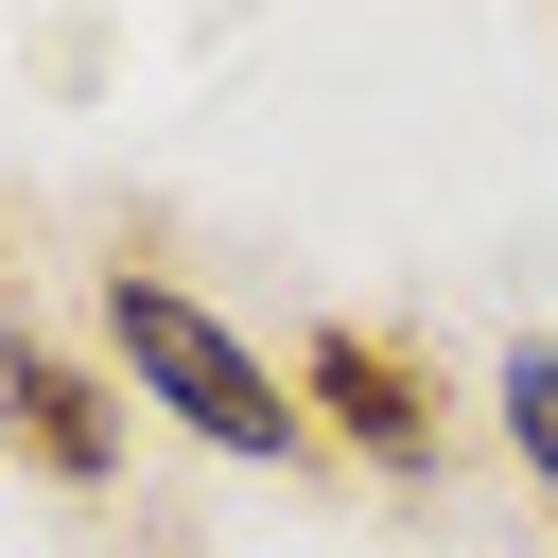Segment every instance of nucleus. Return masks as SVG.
<instances>
[{
	"mask_svg": "<svg viewBox=\"0 0 558 558\" xmlns=\"http://www.w3.org/2000/svg\"><path fill=\"white\" fill-rule=\"evenodd\" d=\"M105 366H122V401H157L192 453H244V471H296V453H314V401H296L174 262H105Z\"/></svg>",
	"mask_w": 558,
	"mask_h": 558,
	"instance_id": "f257e3e1",
	"label": "nucleus"
},
{
	"mask_svg": "<svg viewBox=\"0 0 558 558\" xmlns=\"http://www.w3.org/2000/svg\"><path fill=\"white\" fill-rule=\"evenodd\" d=\"M296 401H314V453H349V471H384V488H436V471H453V384H436V349L384 331V314H314Z\"/></svg>",
	"mask_w": 558,
	"mask_h": 558,
	"instance_id": "f03ea898",
	"label": "nucleus"
},
{
	"mask_svg": "<svg viewBox=\"0 0 558 558\" xmlns=\"http://www.w3.org/2000/svg\"><path fill=\"white\" fill-rule=\"evenodd\" d=\"M122 436H140L122 366L70 349V331H35V314H0V453L35 488H122Z\"/></svg>",
	"mask_w": 558,
	"mask_h": 558,
	"instance_id": "7ed1b4c3",
	"label": "nucleus"
},
{
	"mask_svg": "<svg viewBox=\"0 0 558 558\" xmlns=\"http://www.w3.org/2000/svg\"><path fill=\"white\" fill-rule=\"evenodd\" d=\"M488 418H506V453H523V488L558 506V331H523V349L488 366Z\"/></svg>",
	"mask_w": 558,
	"mask_h": 558,
	"instance_id": "20e7f679",
	"label": "nucleus"
}]
</instances>
